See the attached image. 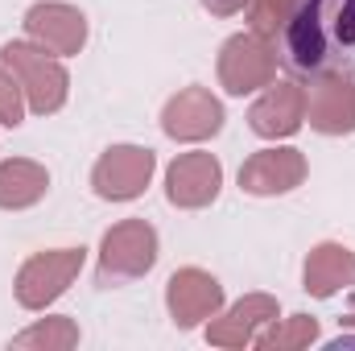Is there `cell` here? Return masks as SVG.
Masks as SVG:
<instances>
[{"label":"cell","mask_w":355,"mask_h":351,"mask_svg":"<svg viewBox=\"0 0 355 351\" xmlns=\"http://www.w3.org/2000/svg\"><path fill=\"white\" fill-rule=\"evenodd\" d=\"M281 54L297 75H352L355 0H302L281 33Z\"/></svg>","instance_id":"6da1fadb"},{"label":"cell","mask_w":355,"mask_h":351,"mask_svg":"<svg viewBox=\"0 0 355 351\" xmlns=\"http://www.w3.org/2000/svg\"><path fill=\"white\" fill-rule=\"evenodd\" d=\"M318 339V318H310V314H293V318H285V323H268V331H261L252 343L265 351H297V348H310Z\"/></svg>","instance_id":"e0dca14e"},{"label":"cell","mask_w":355,"mask_h":351,"mask_svg":"<svg viewBox=\"0 0 355 351\" xmlns=\"http://www.w3.org/2000/svg\"><path fill=\"white\" fill-rule=\"evenodd\" d=\"M153 264H157V232H153V223L124 219V223H116V228L103 232L95 281L103 289H112V285H124V281L145 277Z\"/></svg>","instance_id":"3957f363"},{"label":"cell","mask_w":355,"mask_h":351,"mask_svg":"<svg viewBox=\"0 0 355 351\" xmlns=\"http://www.w3.org/2000/svg\"><path fill=\"white\" fill-rule=\"evenodd\" d=\"M153 170H157L153 149H145V145H112L107 153H99V162L91 170V190L103 203H132L153 182Z\"/></svg>","instance_id":"8992f818"},{"label":"cell","mask_w":355,"mask_h":351,"mask_svg":"<svg viewBox=\"0 0 355 351\" xmlns=\"http://www.w3.org/2000/svg\"><path fill=\"white\" fill-rule=\"evenodd\" d=\"M302 281H306V293L322 298V302L335 298V293H343V289H355V252L347 244H335V240L310 248L306 268H302Z\"/></svg>","instance_id":"9a60e30c"},{"label":"cell","mask_w":355,"mask_h":351,"mask_svg":"<svg viewBox=\"0 0 355 351\" xmlns=\"http://www.w3.org/2000/svg\"><path fill=\"white\" fill-rule=\"evenodd\" d=\"M25 33L42 50H50L58 58H71L87 46V17L79 8L62 4V0H42L25 12Z\"/></svg>","instance_id":"9c48e42d"},{"label":"cell","mask_w":355,"mask_h":351,"mask_svg":"<svg viewBox=\"0 0 355 351\" xmlns=\"http://www.w3.org/2000/svg\"><path fill=\"white\" fill-rule=\"evenodd\" d=\"M0 62L12 71V79L25 91V108L33 116H54L67 95H71V75L58 62V54L42 50L37 42H4Z\"/></svg>","instance_id":"7a4b0ae2"},{"label":"cell","mask_w":355,"mask_h":351,"mask_svg":"<svg viewBox=\"0 0 355 351\" xmlns=\"http://www.w3.org/2000/svg\"><path fill=\"white\" fill-rule=\"evenodd\" d=\"M339 323H343V327H355V314H347V318H339Z\"/></svg>","instance_id":"7402d4cb"},{"label":"cell","mask_w":355,"mask_h":351,"mask_svg":"<svg viewBox=\"0 0 355 351\" xmlns=\"http://www.w3.org/2000/svg\"><path fill=\"white\" fill-rule=\"evenodd\" d=\"M297 4L302 0H248V29L268 37V42H277L285 33V25H289Z\"/></svg>","instance_id":"d6986e66"},{"label":"cell","mask_w":355,"mask_h":351,"mask_svg":"<svg viewBox=\"0 0 355 351\" xmlns=\"http://www.w3.org/2000/svg\"><path fill=\"white\" fill-rule=\"evenodd\" d=\"M46 190H50V174L42 162H29V157L0 162V211H25L42 203Z\"/></svg>","instance_id":"2e32d148"},{"label":"cell","mask_w":355,"mask_h":351,"mask_svg":"<svg viewBox=\"0 0 355 351\" xmlns=\"http://www.w3.org/2000/svg\"><path fill=\"white\" fill-rule=\"evenodd\" d=\"M306 124V87L293 79H272L261 99L248 108V128L265 141H281L293 137Z\"/></svg>","instance_id":"7c38bea8"},{"label":"cell","mask_w":355,"mask_h":351,"mask_svg":"<svg viewBox=\"0 0 355 351\" xmlns=\"http://www.w3.org/2000/svg\"><path fill=\"white\" fill-rule=\"evenodd\" d=\"M83 261H87V248H50V252H33L29 261L17 268V302L25 310H46L50 302H58L71 281L83 273Z\"/></svg>","instance_id":"277c9868"},{"label":"cell","mask_w":355,"mask_h":351,"mask_svg":"<svg viewBox=\"0 0 355 351\" xmlns=\"http://www.w3.org/2000/svg\"><path fill=\"white\" fill-rule=\"evenodd\" d=\"M79 343V327L71 323V318H42V323H33L29 331H21L17 339H12V348H46V351H71Z\"/></svg>","instance_id":"ac0fdd59"},{"label":"cell","mask_w":355,"mask_h":351,"mask_svg":"<svg viewBox=\"0 0 355 351\" xmlns=\"http://www.w3.org/2000/svg\"><path fill=\"white\" fill-rule=\"evenodd\" d=\"M219 186H223V166L215 153H178L166 170V198L182 207V211H202L219 198Z\"/></svg>","instance_id":"52a82bcc"},{"label":"cell","mask_w":355,"mask_h":351,"mask_svg":"<svg viewBox=\"0 0 355 351\" xmlns=\"http://www.w3.org/2000/svg\"><path fill=\"white\" fill-rule=\"evenodd\" d=\"M277 79V46L261 33H236L219 50V87L227 95H252Z\"/></svg>","instance_id":"5b68a950"},{"label":"cell","mask_w":355,"mask_h":351,"mask_svg":"<svg viewBox=\"0 0 355 351\" xmlns=\"http://www.w3.org/2000/svg\"><path fill=\"white\" fill-rule=\"evenodd\" d=\"M306 120L322 137L355 132V79L352 75H318L306 87Z\"/></svg>","instance_id":"8fae6325"},{"label":"cell","mask_w":355,"mask_h":351,"mask_svg":"<svg viewBox=\"0 0 355 351\" xmlns=\"http://www.w3.org/2000/svg\"><path fill=\"white\" fill-rule=\"evenodd\" d=\"M21 120H25V91H21V83L12 79L8 67H0V124L17 128Z\"/></svg>","instance_id":"ffe728a7"},{"label":"cell","mask_w":355,"mask_h":351,"mask_svg":"<svg viewBox=\"0 0 355 351\" xmlns=\"http://www.w3.org/2000/svg\"><path fill=\"white\" fill-rule=\"evenodd\" d=\"M272 318H277V298L248 293L227 314H215L207 323V343H215V348H248L261 335V327H268Z\"/></svg>","instance_id":"5bb4252c"},{"label":"cell","mask_w":355,"mask_h":351,"mask_svg":"<svg viewBox=\"0 0 355 351\" xmlns=\"http://www.w3.org/2000/svg\"><path fill=\"white\" fill-rule=\"evenodd\" d=\"M166 306L182 331H194L223 310V285L202 268H178L166 285Z\"/></svg>","instance_id":"30bf717a"},{"label":"cell","mask_w":355,"mask_h":351,"mask_svg":"<svg viewBox=\"0 0 355 351\" xmlns=\"http://www.w3.org/2000/svg\"><path fill=\"white\" fill-rule=\"evenodd\" d=\"M202 8H207L211 17H236V12L248 8V0H202Z\"/></svg>","instance_id":"44dd1931"},{"label":"cell","mask_w":355,"mask_h":351,"mask_svg":"<svg viewBox=\"0 0 355 351\" xmlns=\"http://www.w3.org/2000/svg\"><path fill=\"white\" fill-rule=\"evenodd\" d=\"M219 128H223V103L207 87H182L162 108V132L170 141L198 145V141H211Z\"/></svg>","instance_id":"ba28073f"},{"label":"cell","mask_w":355,"mask_h":351,"mask_svg":"<svg viewBox=\"0 0 355 351\" xmlns=\"http://www.w3.org/2000/svg\"><path fill=\"white\" fill-rule=\"evenodd\" d=\"M302 182H306V157H302V149H289V145L261 149V153H252L240 166V190L244 194H257V198L289 194Z\"/></svg>","instance_id":"4fadbf2b"}]
</instances>
